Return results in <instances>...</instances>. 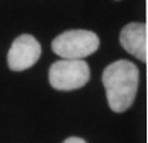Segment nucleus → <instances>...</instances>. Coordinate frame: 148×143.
Segmentation results:
<instances>
[{
  "mask_svg": "<svg viewBox=\"0 0 148 143\" xmlns=\"http://www.w3.org/2000/svg\"><path fill=\"white\" fill-rule=\"evenodd\" d=\"M40 55V43L30 34H22L13 41L8 51V67L13 72L26 70L38 61Z\"/></svg>",
  "mask_w": 148,
  "mask_h": 143,
  "instance_id": "nucleus-4",
  "label": "nucleus"
},
{
  "mask_svg": "<svg viewBox=\"0 0 148 143\" xmlns=\"http://www.w3.org/2000/svg\"><path fill=\"white\" fill-rule=\"evenodd\" d=\"M49 83L60 91H72L90 81V67L83 60L62 59L55 61L48 72Z\"/></svg>",
  "mask_w": 148,
  "mask_h": 143,
  "instance_id": "nucleus-3",
  "label": "nucleus"
},
{
  "mask_svg": "<svg viewBox=\"0 0 148 143\" xmlns=\"http://www.w3.org/2000/svg\"><path fill=\"white\" fill-rule=\"evenodd\" d=\"M64 143H87L84 139L79 138V137H69L64 141Z\"/></svg>",
  "mask_w": 148,
  "mask_h": 143,
  "instance_id": "nucleus-6",
  "label": "nucleus"
},
{
  "mask_svg": "<svg viewBox=\"0 0 148 143\" xmlns=\"http://www.w3.org/2000/svg\"><path fill=\"white\" fill-rule=\"evenodd\" d=\"M101 81L113 112L122 113L131 107L139 85V70L134 63L117 60L109 64L103 72Z\"/></svg>",
  "mask_w": 148,
  "mask_h": 143,
  "instance_id": "nucleus-1",
  "label": "nucleus"
},
{
  "mask_svg": "<svg viewBox=\"0 0 148 143\" xmlns=\"http://www.w3.org/2000/svg\"><path fill=\"white\" fill-rule=\"evenodd\" d=\"M100 46V39L90 30H66L52 41L51 48L62 59L82 60L92 55Z\"/></svg>",
  "mask_w": 148,
  "mask_h": 143,
  "instance_id": "nucleus-2",
  "label": "nucleus"
},
{
  "mask_svg": "<svg viewBox=\"0 0 148 143\" xmlns=\"http://www.w3.org/2000/svg\"><path fill=\"white\" fill-rule=\"evenodd\" d=\"M120 44L127 54L148 63V23L130 22L120 33Z\"/></svg>",
  "mask_w": 148,
  "mask_h": 143,
  "instance_id": "nucleus-5",
  "label": "nucleus"
}]
</instances>
